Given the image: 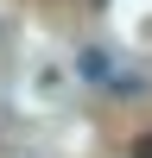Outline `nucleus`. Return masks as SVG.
Here are the masks:
<instances>
[{"mask_svg": "<svg viewBox=\"0 0 152 158\" xmlns=\"http://www.w3.org/2000/svg\"><path fill=\"white\" fill-rule=\"evenodd\" d=\"M133 158H152V133H146V139H139V146H133Z\"/></svg>", "mask_w": 152, "mask_h": 158, "instance_id": "obj_1", "label": "nucleus"}, {"mask_svg": "<svg viewBox=\"0 0 152 158\" xmlns=\"http://www.w3.org/2000/svg\"><path fill=\"white\" fill-rule=\"evenodd\" d=\"M95 6H101V0H95Z\"/></svg>", "mask_w": 152, "mask_h": 158, "instance_id": "obj_2", "label": "nucleus"}]
</instances>
